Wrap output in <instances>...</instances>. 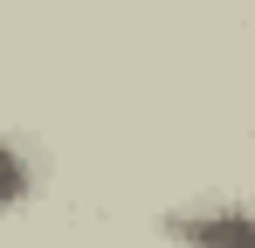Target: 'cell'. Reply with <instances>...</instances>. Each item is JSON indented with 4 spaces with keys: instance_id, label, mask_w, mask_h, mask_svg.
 Wrapping results in <instances>:
<instances>
[{
    "instance_id": "2",
    "label": "cell",
    "mask_w": 255,
    "mask_h": 248,
    "mask_svg": "<svg viewBox=\"0 0 255 248\" xmlns=\"http://www.w3.org/2000/svg\"><path fill=\"white\" fill-rule=\"evenodd\" d=\"M0 165H7V207H14V214H28L35 186H42V159H35V145L14 131V138L0 145Z\"/></svg>"
},
{
    "instance_id": "1",
    "label": "cell",
    "mask_w": 255,
    "mask_h": 248,
    "mask_svg": "<svg viewBox=\"0 0 255 248\" xmlns=\"http://www.w3.org/2000/svg\"><path fill=\"white\" fill-rule=\"evenodd\" d=\"M172 248H255V207L249 200H193L159 221Z\"/></svg>"
}]
</instances>
